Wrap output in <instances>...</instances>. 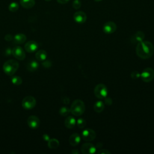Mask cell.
<instances>
[{"mask_svg": "<svg viewBox=\"0 0 154 154\" xmlns=\"http://www.w3.org/2000/svg\"><path fill=\"white\" fill-rule=\"evenodd\" d=\"M11 54L16 59L23 60L25 58V53L23 48L20 46H16L11 50Z\"/></svg>", "mask_w": 154, "mask_h": 154, "instance_id": "cell-7", "label": "cell"}, {"mask_svg": "<svg viewBox=\"0 0 154 154\" xmlns=\"http://www.w3.org/2000/svg\"><path fill=\"white\" fill-rule=\"evenodd\" d=\"M38 48V45L35 41L31 40L25 44V50L29 53H32L35 52Z\"/></svg>", "mask_w": 154, "mask_h": 154, "instance_id": "cell-13", "label": "cell"}, {"mask_svg": "<svg viewBox=\"0 0 154 154\" xmlns=\"http://www.w3.org/2000/svg\"><path fill=\"white\" fill-rule=\"evenodd\" d=\"M77 125H78V126L79 128L82 129V128H84L85 126V125H86V122H85V120L84 119L80 118V119H79L77 120Z\"/></svg>", "mask_w": 154, "mask_h": 154, "instance_id": "cell-26", "label": "cell"}, {"mask_svg": "<svg viewBox=\"0 0 154 154\" xmlns=\"http://www.w3.org/2000/svg\"><path fill=\"white\" fill-rule=\"evenodd\" d=\"M76 125V120L72 116L67 117L64 121V125L69 129H72L75 127Z\"/></svg>", "mask_w": 154, "mask_h": 154, "instance_id": "cell-17", "label": "cell"}, {"mask_svg": "<svg viewBox=\"0 0 154 154\" xmlns=\"http://www.w3.org/2000/svg\"><path fill=\"white\" fill-rule=\"evenodd\" d=\"M145 35L143 31H138L135 32L131 38V42L132 44H137L142 42L144 38Z\"/></svg>", "mask_w": 154, "mask_h": 154, "instance_id": "cell-14", "label": "cell"}, {"mask_svg": "<svg viewBox=\"0 0 154 154\" xmlns=\"http://www.w3.org/2000/svg\"><path fill=\"white\" fill-rule=\"evenodd\" d=\"M11 81L14 85H19L22 83V79L20 76H14L11 78Z\"/></svg>", "mask_w": 154, "mask_h": 154, "instance_id": "cell-23", "label": "cell"}, {"mask_svg": "<svg viewBox=\"0 0 154 154\" xmlns=\"http://www.w3.org/2000/svg\"><path fill=\"white\" fill-rule=\"evenodd\" d=\"M35 56L37 60L42 61H45L46 59V58L48 57V54H47V52L45 50L40 49V50H38L35 53Z\"/></svg>", "mask_w": 154, "mask_h": 154, "instance_id": "cell-19", "label": "cell"}, {"mask_svg": "<svg viewBox=\"0 0 154 154\" xmlns=\"http://www.w3.org/2000/svg\"><path fill=\"white\" fill-rule=\"evenodd\" d=\"M96 137V132L92 129H86L82 132V137L86 141H90L95 139Z\"/></svg>", "mask_w": 154, "mask_h": 154, "instance_id": "cell-8", "label": "cell"}, {"mask_svg": "<svg viewBox=\"0 0 154 154\" xmlns=\"http://www.w3.org/2000/svg\"><path fill=\"white\" fill-rule=\"evenodd\" d=\"M42 65L45 67V68H49L51 66H52V63L51 61L49 60H46L44 62H43Z\"/></svg>", "mask_w": 154, "mask_h": 154, "instance_id": "cell-29", "label": "cell"}, {"mask_svg": "<svg viewBox=\"0 0 154 154\" xmlns=\"http://www.w3.org/2000/svg\"><path fill=\"white\" fill-rule=\"evenodd\" d=\"M19 9V4L16 2H12L8 5V10L11 12H16Z\"/></svg>", "mask_w": 154, "mask_h": 154, "instance_id": "cell-24", "label": "cell"}, {"mask_svg": "<svg viewBox=\"0 0 154 154\" xmlns=\"http://www.w3.org/2000/svg\"><path fill=\"white\" fill-rule=\"evenodd\" d=\"M96 147L91 143H86L82 145L81 152L84 154H92L96 152Z\"/></svg>", "mask_w": 154, "mask_h": 154, "instance_id": "cell-10", "label": "cell"}, {"mask_svg": "<svg viewBox=\"0 0 154 154\" xmlns=\"http://www.w3.org/2000/svg\"><path fill=\"white\" fill-rule=\"evenodd\" d=\"M43 139H44L45 140H46V141H49V140H50L49 137L47 134H45V135H43Z\"/></svg>", "mask_w": 154, "mask_h": 154, "instance_id": "cell-35", "label": "cell"}, {"mask_svg": "<svg viewBox=\"0 0 154 154\" xmlns=\"http://www.w3.org/2000/svg\"><path fill=\"white\" fill-rule=\"evenodd\" d=\"M108 88L103 84H97L94 89V94L99 99H105L108 95Z\"/></svg>", "mask_w": 154, "mask_h": 154, "instance_id": "cell-4", "label": "cell"}, {"mask_svg": "<svg viewBox=\"0 0 154 154\" xmlns=\"http://www.w3.org/2000/svg\"><path fill=\"white\" fill-rule=\"evenodd\" d=\"M69 141L70 145L73 146H77L81 141V137L78 134L74 133L70 136Z\"/></svg>", "mask_w": 154, "mask_h": 154, "instance_id": "cell-16", "label": "cell"}, {"mask_svg": "<svg viewBox=\"0 0 154 154\" xmlns=\"http://www.w3.org/2000/svg\"><path fill=\"white\" fill-rule=\"evenodd\" d=\"M142 80L146 82H149L154 78V70L150 67H147L140 74Z\"/></svg>", "mask_w": 154, "mask_h": 154, "instance_id": "cell-6", "label": "cell"}, {"mask_svg": "<svg viewBox=\"0 0 154 154\" xmlns=\"http://www.w3.org/2000/svg\"><path fill=\"white\" fill-rule=\"evenodd\" d=\"M69 101H70V99L67 96H64L62 98V102L65 104H68L69 103Z\"/></svg>", "mask_w": 154, "mask_h": 154, "instance_id": "cell-32", "label": "cell"}, {"mask_svg": "<svg viewBox=\"0 0 154 154\" xmlns=\"http://www.w3.org/2000/svg\"><path fill=\"white\" fill-rule=\"evenodd\" d=\"M94 1H95L96 2H99V1H102V0H94Z\"/></svg>", "mask_w": 154, "mask_h": 154, "instance_id": "cell-36", "label": "cell"}, {"mask_svg": "<svg viewBox=\"0 0 154 154\" xmlns=\"http://www.w3.org/2000/svg\"><path fill=\"white\" fill-rule=\"evenodd\" d=\"M154 52L153 44L149 41H142L137 43V55L142 59H147L152 56Z\"/></svg>", "mask_w": 154, "mask_h": 154, "instance_id": "cell-1", "label": "cell"}, {"mask_svg": "<svg viewBox=\"0 0 154 154\" xmlns=\"http://www.w3.org/2000/svg\"><path fill=\"white\" fill-rule=\"evenodd\" d=\"M4 38H5V40L6 41L10 42V41L13 40V36L12 35L8 34H7V35L4 37Z\"/></svg>", "mask_w": 154, "mask_h": 154, "instance_id": "cell-30", "label": "cell"}, {"mask_svg": "<svg viewBox=\"0 0 154 154\" xmlns=\"http://www.w3.org/2000/svg\"><path fill=\"white\" fill-rule=\"evenodd\" d=\"M104 108H105L104 103L101 100L97 101L96 102H95V103L94 104V106H93L94 110L96 112H102V111L103 110Z\"/></svg>", "mask_w": 154, "mask_h": 154, "instance_id": "cell-21", "label": "cell"}, {"mask_svg": "<svg viewBox=\"0 0 154 154\" xmlns=\"http://www.w3.org/2000/svg\"><path fill=\"white\" fill-rule=\"evenodd\" d=\"M85 109V104L83 101L79 99H76L72 103L70 110L73 115L75 116H79L84 112Z\"/></svg>", "mask_w": 154, "mask_h": 154, "instance_id": "cell-3", "label": "cell"}, {"mask_svg": "<svg viewBox=\"0 0 154 154\" xmlns=\"http://www.w3.org/2000/svg\"><path fill=\"white\" fill-rule=\"evenodd\" d=\"M112 99H111L110 97H106L105 98V103L106 105H110L112 104Z\"/></svg>", "mask_w": 154, "mask_h": 154, "instance_id": "cell-31", "label": "cell"}, {"mask_svg": "<svg viewBox=\"0 0 154 154\" xmlns=\"http://www.w3.org/2000/svg\"><path fill=\"white\" fill-rule=\"evenodd\" d=\"M131 76L132 78L136 79L140 77V73L138 71H134L132 72V73H131Z\"/></svg>", "mask_w": 154, "mask_h": 154, "instance_id": "cell-28", "label": "cell"}, {"mask_svg": "<svg viewBox=\"0 0 154 154\" xmlns=\"http://www.w3.org/2000/svg\"><path fill=\"white\" fill-rule=\"evenodd\" d=\"M19 67V63L14 60H9L3 64V70L8 76L13 75L18 70Z\"/></svg>", "mask_w": 154, "mask_h": 154, "instance_id": "cell-2", "label": "cell"}, {"mask_svg": "<svg viewBox=\"0 0 154 154\" xmlns=\"http://www.w3.org/2000/svg\"><path fill=\"white\" fill-rule=\"evenodd\" d=\"M81 6V2L79 0H75L72 3V7L75 9H79Z\"/></svg>", "mask_w": 154, "mask_h": 154, "instance_id": "cell-27", "label": "cell"}, {"mask_svg": "<svg viewBox=\"0 0 154 154\" xmlns=\"http://www.w3.org/2000/svg\"><path fill=\"white\" fill-rule=\"evenodd\" d=\"M57 2L60 4H66L70 0H57Z\"/></svg>", "mask_w": 154, "mask_h": 154, "instance_id": "cell-33", "label": "cell"}, {"mask_svg": "<svg viewBox=\"0 0 154 154\" xmlns=\"http://www.w3.org/2000/svg\"><path fill=\"white\" fill-rule=\"evenodd\" d=\"M36 105L35 99L31 96L25 97L22 101V106L25 109H31L35 107Z\"/></svg>", "mask_w": 154, "mask_h": 154, "instance_id": "cell-5", "label": "cell"}, {"mask_svg": "<svg viewBox=\"0 0 154 154\" xmlns=\"http://www.w3.org/2000/svg\"><path fill=\"white\" fill-rule=\"evenodd\" d=\"M39 66V64L37 61L35 60H32L29 62H28L26 64V68L30 72H34L36 70Z\"/></svg>", "mask_w": 154, "mask_h": 154, "instance_id": "cell-20", "label": "cell"}, {"mask_svg": "<svg viewBox=\"0 0 154 154\" xmlns=\"http://www.w3.org/2000/svg\"><path fill=\"white\" fill-rule=\"evenodd\" d=\"M110 152L107 150L106 149H103V150H101L100 151L98 152V153H109Z\"/></svg>", "mask_w": 154, "mask_h": 154, "instance_id": "cell-34", "label": "cell"}, {"mask_svg": "<svg viewBox=\"0 0 154 154\" xmlns=\"http://www.w3.org/2000/svg\"><path fill=\"white\" fill-rule=\"evenodd\" d=\"M73 19L76 23H83L87 20V15L84 11H78L74 13Z\"/></svg>", "mask_w": 154, "mask_h": 154, "instance_id": "cell-12", "label": "cell"}, {"mask_svg": "<svg viewBox=\"0 0 154 154\" xmlns=\"http://www.w3.org/2000/svg\"><path fill=\"white\" fill-rule=\"evenodd\" d=\"M48 146L50 149H57L59 146V141L55 138L50 139L48 141Z\"/></svg>", "mask_w": 154, "mask_h": 154, "instance_id": "cell-22", "label": "cell"}, {"mask_svg": "<svg viewBox=\"0 0 154 154\" xmlns=\"http://www.w3.org/2000/svg\"><path fill=\"white\" fill-rule=\"evenodd\" d=\"M20 4L25 8H31L35 5V0H20Z\"/></svg>", "mask_w": 154, "mask_h": 154, "instance_id": "cell-18", "label": "cell"}, {"mask_svg": "<svg viewBox=\"0 0 154 154\" xmlns=\"http://www.w3.org/2000/svg\"><path fill=\"white\" fill-rule=\"evenodd\" d=\"M45 1H51V0H45Z\"/></svg>", "mask_w": 154, "mask_h": 154, "instance_id": "cell-37", "label": "cell"}, {"mask_svg": "<svg viewBox=\"0 0 154 154\" xmlns=\"http://www.w3.org/2000/svg\"><path fill=\"white\" fill-rule=\"evenodd\" d=\"M116 24L112 21L106 22L103 26V31L106 34H112L116 31Z\"/></svg>", "mask_w": 154, "mask_h": 154, "instance_id": "cell-9", "label": "cell"}, {"mask_svg": "<svg viewBox=\"0 0 154 154\" xmlns=\"http://www.w3.org/2000/svg\"><path fill=\"white\" fill-rule=\"evenodd\" d=\"M70 112V109H69L67 107H66V106H63V107H61L60 109V111H59V113L61 116H67Z\"/></svg>", "mask_w": 154, "mask_h": 154, "instance_id": "cell-25", "label": "cell"}, {"mask_svg": "<svg viewBox=\"0 0 154 154\" xmlns=\"http://www.w3.org/2000/svg\"><path fill=\"white\" fill-rule=\"evenodd\" d=\"M26 40V37L25 34L22 33H19L16 34L13 37V43L16 45H21L25 42Z\"/></svg>", "mask_w": 154, "mask_h": 154, "instance_id": "cell-15", "label": "cell"}, {"mask_svg": "<svg viewBox=\"0 0 154 154\" xmlns=\"http://www.w3.org/2000/svg\"><path fill=\"white\" fill-rule=\"evenodd\" d=\"M27 124L31 129H36L40 125V120L35 116H30L27 120Z\"/></svg>", "mask_w": 154, "mask_h": 154, "instance_id": "cell-11", "label": "cell"}]
</instances>
